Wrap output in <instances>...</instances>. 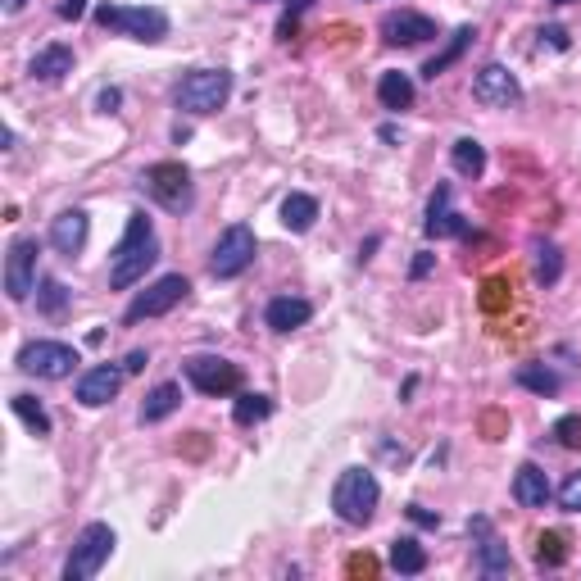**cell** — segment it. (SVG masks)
<instances>
[{
  "mask_svg": "<svg viewBox=\"0 0 581 581\" xmlns=\"http://www.w3.org/2000/svg\"><path fill=\"white\" fill-rule=\"evenodd\" d=\"M155 259H159L155 223L146 218V209H137V214H128V232H123V241L114 246V255H109V286H114V291L137 286L141 277L155 268Z\"/></svg>",
  "mask_w": 581,
  "mask_h": 581,
  "instance_id": "6da1fadb",
  "label": "cell"
},
{
  "mask_svg": "<svg viewBox=\"0 0 581 581\" xmlns=\"http://www.w3.org/2000/svg\"><path fill=\"white\" fill-rule=\"evenodd\" d=\"M227 96H232V73L227 69H191L187 78L173 87V105H178L182 114H196V119L218 114V109L227 105Z\"/></svg>",
  "mask_w": 581,
  "mask_h": 581,
  "instance_id": "7a4b0ae2",
  "label": "cell"
},
{
  "mask_svg": "<svg viewBox=\"0 0 581 581\" xmlns=\"http://www.w3.org/2000/svg\"><path fill=\"white\" fill-rule=\"evenodd\" d=\"M377 500H382V486H377V477L368 473V468H345V473L336 477L332 509H336V518H341V522H350V527L373 522Z\"/></svg>",
  "mask_w": 581,
  "mask_h": 581,
  "instance_id": "3957f363",
  "label": "cell"
},
{
  "mask_svg": "<svg viewBox=\"0 0 581 581\" xmlns=\"http://www.w3.org/2000/svg\"><path fill=\"white\" fill-rule=\"evenodd\" d=\"M114 545H119V536H114L109 522H87L78 541H73V554L64 559V581H91L109 563Z\"/></svg>",
  "mask_w": 581,
  "mask_h": 581,
  "instance_id": "277c9868",
  "label": "cell"
},
{
  "mask_svg": "<svg viewBox=\"0 0 581 581\" xmlns=\"http://www.w3.org/2000/svg\"><path fill=\"white\" fill-rule=\"evenodd\" d=\"M96 23L105 32H119L132 41H164L168 37V14L155 5H100Z\"/></svg>",
  "mask_w": 581,
  "mask_h": 581,
  "instance_id": "5b68a950",
  "label": "cell"
},
{
  "mask_svg": "<svg viewBox=\"0 0 581 581\" xmlns=\"http://www.w3.org/2000/svg\"><path fill=\"white\" fill-rule=\"evenodd\" d=\"M146 191L168 209V214H187L196 205V187H191V173L178 164V159H159V164L146 168Z\"/></svg>",
  "mask_w": 581,
  "mask_h": 581,
  "instance_id": "8992f818",
  "label": "cell"
},
{
  "mask_svg": "<svg viewBox=\"0 0 581 581\" xmlns=\"http://www.w3.org/2000/svg\"><path fill=\"white\" fill-rule=\"evenodd\" d=\"M259 255V241L255 232H250L246 223H232L223 232V237L214 241V255H209V273L218 277V282H227V277H241L250 264H255Z\"/></svg>",
  "mask_w": 581,
  "mask_h": 581,
  "instance_id": "52a82bcc",
  "label": "cell"
},
{
  "mask_svg": "<svg viewBox=\"0 0 581 581\" xmlns=\"http://www.w3.org/2000/svg\"><path fill=\"white\" fill-rule=\"evenodd\" d=\"M187 291H191V282L182 273H164L159 282H150L146 291H141L137 300L128 305V314H123V323H141V318H164V314H173V309L187 300Z\"/></svg>",
  "mask_w": 581,
  "mask_h": 581,
  "instance_id": "ba28073f",
  "label": "cell"
},
{
  "mask_svg": "<svg viewBox=\"0 0 581 581\" xmlns=\"http://www.w3.org/2000/svg\"><path fill=\"white\" fill-rule=\"evenodd\" d=\"M19 368L32 377H46V382H64L78 368V350L64 341H28L19 350Z\"/></svg>",
  "mask_w": 581,
  "mask_h": 581,
  "instance_id": "9c48e42d",
  "label": "cell"
},
{
  "mask_svg": "<svg viewBox=\"0 0 581 581\" xmlns=\"http://www.w3.org/2000/svg\"><path fill=\"white\" fill-rule=\"evenodd\" d=\"M182 373H187V382L196 386L200 395H237L241 391V368L227 364V359L218 355H196L182 364Z\"/></svg>",
  "mask_w": 581,
  "mask_h": 581,
  "instance_id": "30bf717a",
  "label": "cell"
},
{
  "mask_svg": "<svg viewBox=\"0 0 581 581\" xmlns=\"http://www.w3.org/2000/svg\"><path fill=\"white\" fill-rule=\"evenodd\" d=\"M37 241L32 237H19L10 246V255H5V296L14 300V305H23V300L37 291Z\"/></svg>",
  "mask_w": 581,
  "mask_h": 581,
  "instance_id": "8fae6325",
  "label": "cell"
},
{
  "mask_svg": "<svg viewBox=\"0 0 581 581\" xmlns=\"http://www.w3.org/2000/svg\"><path fill=\"white\" fill-rule=\"evenodd\" d=\"M473 96L491 109H509V105L522 100V82L513 78L504 64H486V69H477V78H473Z\"/></svg>",
  "mask_w": 581,
  "mask_h": 581,
  "instance_id": "7c38bea8",
  "label": "cell"
},
{
  "mask_svg": "<svg viewBox=\"0 0 581 581\" xmlns=\"http://www.w3.org/2000/svg\"><path fill=\"white\" fill-rule=\"evenodd\" d=\"M377 32H382L386 46H423V41L436 37V23L418 10H395V14H386Z\"/></svg>",
  "mask_w": 581,
  "mask_h": 581,
  "instance_id": "4fadbf2b",
  "label": "cell"
},
{
  "mask_svg": "<svg viewBox=\"0 0 581 581\" xmlns=\"http://www.w3.org/2000/svg\"><path fill=\"white\" fill-rule=\"evenodd\" d=\"M123 377H128V368H119V364H96V368H87V373L78 377V400L87 404V409H100V404H109L114 395H119Z\"/></svg>",
  "mask_w": 581,
  "mask_h": 581,
  "instance_id": "5bb4252c",
  "label": "cell"
},
{
  "mask_svg": "<svg viewBox=\"0 0 581 581\" xmlns=\"http://www.w3.org/2000/svg\"><path fill=\"white\" fill-rule=\"evenodd\" d=\"M450 182H441V187L432 191V205H427V223H423V232L432 241H441V237H468V218L463 214H454L450 209Z\"/></svg>",
  "mask_w": 581,
  "mask_h": 581,
  "instance_id": "9a60e30c",
  "label": "cell"
},
{
  "mask_svg": "<svg viewBox=\"0 0 581 581\" xmlns=\"http://www.w3.org/2000/svg\"><path fill=\"white\" fill-rule=\"evenodd\" d=\"M468 532L477 536V568H482L486 577H509V572H513V554H509V545L491 536V522L473 518V522H468Z\"/></svg>",
  "mask_w": 581,
  "mask_h": 581,
  "instance_id": "2e32d148",
  "label": "cell"
},
{
  "mask_svg": "<svg viewBox=\"0 0 581 581\" xmlns=\"http://www.w3.org/2000/svg\"><path fill=\"white\" fill-rule=\"evenodd\" d=\"M87 237H91V218H87V209H64V214L55 218V223H50V246L60 250L64 259L82 255Z\"/></svg>",
  "mask_w": 581,
  "mask_h": 581,
  "instance_id": "e0dca14e",
  "label": "cell"
},
{
  "mask_svg": "<svg viewBox=\"0 0 581 581\" xmlns=\"http://www.w3.org/2000/svg\"><path fill=\"white\" fill-rule=\"evenodd\" d=\"M550 477H545V468H536V463H522L518 477H513V500L522 504V509H545L550 504Z\"/></svg>",
  "mask_w": 581,
  "mask_h": 581,
  "instance_id": "ac0fdd59",
  "label": "cell"
},
{
  "mask_svg": "<svg viewBox=\"0 0 581 581\" xmlns=\"http://www.w3.org/2000/svg\"><path fill=\"white\" fill-rule=\"evenodd\" d=\"M309 318H314V305L300 296H277V300H268V309H264V323L273 327V332H296Z\"/></svg>",
  "mask_w": 581,
  "mask_h": 581,
  "instance_id": "d6986e66",
  "label": "cell"
},
{
  "mask_svg": "<svg viewBox=\"0 0 581 581\" xmlns=\"http://www.w3.org/2000/svg\"><path fill=\"white\" fill-rule=\"evenodd\" d=\"M28 73L37 82H64L73 73V50L60 46V41H55V46H46V50H37V55H32V64H28Z\"/></svg>",
  "mask_w": 581,
  "mask_h": 581,
  "instance_id": "ffe728a7",
  "label": "cell"
},
{
  "mask_svg": "<svg viewBox=\"0 0 581 581\" xmlns=\"http://www.w3.org/2000/svg\"><path fill=\"white\" fill-rule=\"evenodd\" d=\"M182 409V386L178 382H159L155 391L146 395V404H141V423H164L168 414H178Z\"/></svg>",
  "mask_w": 581,
  "mask_h": 581,
  "instance_id": "44dd1931",
  "label": "cell"
},
{
  "mask_svg": "<svg viewBox=\"0 0 581 581\" xmlns=\"http://www.w3.org/2000/svg\"><path fill=\"white\" fill-rule=\"evenodd\" d=\"M473 37H477V32L468 28V23H463V28L454 32L450 41H445V50H441V55H432V60L423 64V78H427V82H436V78H441L445 69H450V64H459V60H463V50L473 46Z\"/></svg>",
  "mask_w": 581,
  "mask_h": 581,
  "instance_id": "7402d4cb",
  "label": "cell"
},
{
  "mask_svg": "<svg viewBox=\"0 0 581 581\" xmlns=\"http://www.w3.org/2000/svg\"><path fill=\"white\" fill-rule=\"evenodd\" d=\"M377 100H382V109H391V114L409 109L414 105V78H409V73H382V78H377Z\"/></svg>",
  "mask_w": 581,
  "mask_h": 581,
  "instance_id": "603a6c76",
  "label": "cell"
},
{
  "mask_svg": "<svg viewBox=\"0 0 581 581\" xmlns=\"http://www.w3.org/2000/svg\"><path fill=\"white\" fill-rule=\"evenodd\" d=\"M318 223V200L305 196V191H291L282 200V227L286 232H309Z\"/></svg>",
  "mask_w": 581,
  "mask_h": 581,
  "instance_id": "cb8c5ba5",
  "label": "cell"
},
{
  "mask_svg": "<svg viewBox=\"0 0 581 581\" xmlns=\"http://www.w3.org/2000/svg\"><path fill=\"white\" fill-rule=\"evenodd\" d=\"M450 164H454L459 178H482V173H486V146H482V141H473V137H459L450 146Z\"/></svg>",
  "mask_w": 581,
  "mask_h": 581,
  "instance_id": "d4e9b609",
  "label": "cell"
},
{
  "mask_svg": "<svg viewBox=\"0 0 581 581\" xmlns=\"http://www.w3.org/2000/svg\"><path fill=\"white\" fill-rule=\"evenodd\" d=\"M391 568L404 572V577H418V572H427V550L414 536H400V541L391 545Z\"/></svg>",
  "mask_w": 581,
  "mask_h": 581,
  "instance_id": "484cf974",
  "label": "cell"
},
{
  "mask_svg": "<svg viewBox=\"0 0 581 581\" xmlns=\"http://www.w3.org/2000/svg\"><path fill=\"white\" fill-rule=\"evenodd\" d=\"M273 414V400L259 391H237V404H232V418H237V427H255L264 423V418Z\"/></svg>",
  "mask_w": 581,
  "mask_h": 581,
  "instance_id": "4316f807",
  "label": "cell"
},
{
  "mask_svg": "<svg viewBox=\"0 0 581 581\" xmlns=\"http://www.w3.org/2000/svg\"><path fill=\"white\" fill-rule=\"evenodd\" d=\"M513 377H518V386H527V391H536V395H559L563 391L559 373H550L545 364H522Z\"/></svg>",
  "mask_w": 581,
  "mask_h": 581,
  "instance_id": "83f0119b",
  "label": "cell"
},
{
  "mask_svg": "<svg viewBox=\"0 0 581 581\" xmlns=\"http://www.w3.org/2000/svg\"><path fill=\"white\" fill-rule=\"evenodd\" d=\"M14 414L28 423V432L32 436H50V414H46V404L37 400V395H14Z\"/></svg>",
  "mask_w": 581,
  "mask_h": 581,
  "instance_id": "f1b7e54d",
  "label": "cell"
},
{
  "mask_svg": "<svg viewBox=\"0 0 581 581\" xmlns=\"http://www.w3.org/2000/svg\"><path fill=\"white\" fill-rule=\"evenodd\" d=\"M563 277V255L559 246H550V241H536V282L541 286H554Z\"/></svg>",
  "mask_w": 581,
  "mask_h": 581,
  "instance_id": "f546056e",
  "label": "cell"
},
{
  "mask_svg": "<svg viewBox=\"0 0 581 581\" xmlns=\"http://www.w3.org/2000/svg\"><path fill=\"white\" fill-rule=\"evenodd\" d=\"M37 309L41 314H64V309H69V286H64L60 277H46L37 291Z\"/></svg>",
  "mask_w": 581,
  "mask_h": 581,
  "instance_id": "4dcf8cb0",
  "label": "cell"
},
{
  "mask_svg": "<svg viewBox=\"0 0 581 581\" xmlns=\"http://www.w3.org/2000/svg\"><path fill=\"white\" fill-rule=\"evenodd\" d=\"M563 559H568V536H563V532H545L541 541H536V563H541V568H559Z\"/></svg>",
  "mask_w": 581,
  "mask_h": 581,
  "instance_id": "1f68e13d",
  "label": "cell"
},
{
  "mask_svg": "<svg viewBox=\"0 0 581 581\" xmlns=\"http://www.w3.org/2000/svg\"><path fill=\"white\" fill-rule=\"evenodd\" d=\"M550 436L563 445V450H581V414H563Z\"/></svg>",
  "mask_w": 581,
  "mask_h": 581,
  "instance_id": "d6a6232c",
  "label": "cell"
},
{
  "mask_svg": "<svg viewBox=\"0 0 581 581\" xmlns=\"http://www.w3.org/2000/svg\"><path fill=\"white\" fill-rule=\"evenodd\" d=\"M559 504L568 513H581V473H568V482L559 486Z\"/></svg>",
  "mask_w": 581,
  "mask_h": 581,
  "instance_id": "836d02e7",
  "label": "cell"
},
{
  "mask_svg": "<svg viewBox=\"0 0 581 581\" xmlns=\"http://www.w3.org/2000/svg\"><path fill=\"white\" fill-rule=\"evenodd\" d=\"M345 572H350V577H377V559L373 554H350Z\"/></svg>",
  "mask_w": 581,
  "mask_h": 581,
  "instance_id": "e575fe53",
  "label": "cell"
},
{
  "mask_svg": "<svg viewBox=\"0 0 581 581\" xmlns=\"http://www.w3.org/2000/svg\"><path fill=\"white\" fill-rule=\"evenodd\" d=\"M96 105H100V114H114V109L123 105V91H119V87H105V91L96 96Z\"/></svg>",
  "mask_w": 581,
  "mask_h": 581,
  "instance_id": "d590c367",
  "label": "cell"
},
{
  "mask_svg": "<svg viewBox=\"0 0 581 581\" xmlns=\"http://www.w3.org/2000/svg\"><path fill=\"white\" fill-rule=\"evenodd\" d=\"M432 268H436V255H427V250H423V255H418L414 264H409V277H414V282H423V277L432 273Z\"/></svg>",
  "mask_w": 581,
  "mask_h": 581,
  "instance_id": "8d00e7d4",
  "label": "cell"
},
{
  "mask_svg": "<svg viewBox=\"0 0 581 581\" xmlns=\"http://www.w3.org/2000/svg\"><path fill=\"white\" fill-rule=\"evenodd\" d=\"M409 518H414L418 527H441V518H436V513H427L423 504H409Z\"/></svg>",
  "mask_w": 581,
  "mask_h": 581,
  "instance_id": "74e56055",
  "label": "cell"
},
{
  "mask_svg": "<svg viewBox=\"0 0 581 581\" xmlns=\"http://www.w3.org/2000/svg\"><path fill=\"white\" fill-rule=\"evenodd\" d=\"M541 41H550L554 50H568V46H572L568 32H563V28H541Z\"/></svg>",
  "mask_w": 581,
  "mask_h": 581,
  "instance_id": "f35d334b",
  "label": "cell"
},
{
  "mask_svg": "<svg viewBox=\"0 0 581 581\" xmlns=\"http://www.w3.org/2000/svg\"><path fill=\"white\" fill-rule=\"evenodd\" d=\"M87 14V0H60V19H82Z\"/></svg>",
  "mask_w": 581,
  "mask_h": 581,
  "instance_id": "ab89813d",
  "label": "cell"
},
{
  "mask_svg": "<svg viewBox=\"0 0 581 581\" xmlns=\"http://www.w3.org/2000/svg\"><path fill=\"white\" fill-rule=\"evenodd\" d=\"M150 359H146V350H132L128 359H123V368H128V373H141V368H146Z\"/></svg>",
  "mask_w": 581,
  "mask_h": 581,
  "instance_id": "60d3db41",
  "label": "cell"
},
{
  "mask_svg": "<svg viewBox=\"0 0 581 581\" xmlns=\"http://www.w3.org/2000/svg\"><path fill=\"white\" fill-rule=\"evenodd\" d=\"M377 241H382V237H368V246H359V264H364V259H373V250H377Z\"/></svg>",
  "mask_w": 581,
  "mask_h": 581,
  "instance_id": "b9f144b4",
  "label": "cell"
},
{
  "mask_svg": "<svg viewBox=\"0 0 581 581\" xmlns=\"http://www.w3.org/2000/svg\"><path fill=\"white\" fill-rule=\"evenodd\" d=\"M23 5H28V0H5V14H19Z\"/></svg>",
  "mask_w": 581,
  "mask_h": 581,
  "instance_id": "7bdbcfd3",
  "label": "cell"
},
{
  "mask_svg": "<svg viewBox=\"0 0 581 581\" xmlns=\"http://www.w3.org/2000/svg\"><path fill=\"white\" fill-rule=\"evenodd\" d=\"M554 5H577V0H554Z\"/></svg>",
  "mask_w": 581,
  "mask_h": 581,
  "instance_id": "ee69618b",
  "label": "cell"
}]
</instances>
